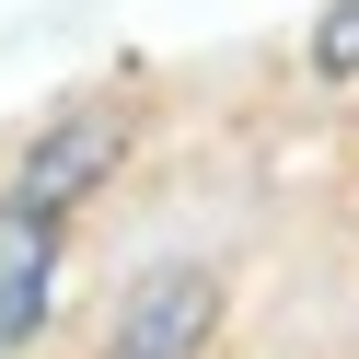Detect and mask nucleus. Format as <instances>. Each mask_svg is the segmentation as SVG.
Returning a JSON list of instances; mask_svg holds the SVG:
<instances>
[{"mask_svg": "<svg viewBox=\"0 0 359 359\" xmlns=\"http://www.w3.org/2000/svg\"><path fill=\"white\" fill-rule=\"evenodd\" d=\"M116 163H128V104H70V116H58L47 140L12 163V197H35V209H70V197H93Z\"/></svg>", "mask_w": 359, "mask_h": 359, "instance_id": "nucleus-1", "label": "nucleus"}, {"mask_svg": "<svg viewBox=\"0 0 359 359\" xmlns=\"http://www.w3.org/2000/svg\"><path fill=\"white\" fill-rule=\"evenodd\" d=\"M209 325H220V278L209 266H151V278L128 290V325H116L104 359H197Z\"/></svg>", "mask_w": 359, "mask_h": 359, "instance_id": "nucleus-2", "label": "nucleus"}, {"mask_svg": "<svg viewBox=\"0 0 359 359\" xmlns=\"http://www.w3.org/2000/svg\"><path fill=\"white\" fill-rule=\"evenodd\" d=\"M58 302V209L0 186V348H24Z\"/></svg>", "mask_w": 359, "mask_h": 359, "instance_id": "nucleus-3", "label": "nucleus"}, {"mask_svg": "<svg viewBox=\"0 0 359 359\" xmlns=\"http://www.w3.org/2000/svg\"><path fill=\"white\" fill-rule=\"evenodd\" d=\"M313 70H325V81H348V70H359V0H336V12H325V35H313Z\"/></svg>", "mask_w": 359, "mask_h": 359, "instance_id": "nucleus-4", "label": "nucleus"}]
</instances>
